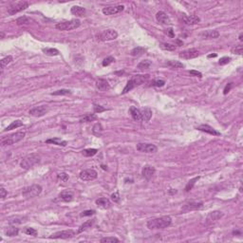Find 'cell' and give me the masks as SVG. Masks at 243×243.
I'll return each mask as SVG.
<instances>
[{
  "label": "cell",
  "instance_id": "db71d44e",
  "mask_svg": "<svg viewBox=\"0 0 243 243\" xmlns=\"http://www.w3.org/2000/svg\"><path fill=\"white\" fill-rule=\"evenodd\" d=\"M95 214V211L94 210H85L84 212H82L81 214V217H89V216H92Z\"/></svg>",
  "mask_w": 243,
  "mask_h": 243
},
{
  "label": "cell",
  "instance_id": "603a6c76",
  "mask_svg": "<svg viewBox=\"0 0 243 243\" xmlns=\"http://www.w3.org/2000/svg\"><path fill=\"white\" fill-rule=\"evenodd\" d=\"M96 88L101 91H106L110 89V85L105 79H99L96 82Z\"/></svg>",
  "mask_w": 243,
  "mask_h": 243
},
{
  "label": "cell",
  "instance_id": "7dc6e473",
  "mask_svg": "<svg viewBox=\"0 0 243 243\" xmlns=\"http://www.w3.org/2000/svg\"><path fill=\"white\" fill-rule=\"evenodd\" d=\"M114 61H115L114 57L109 56V57H106V59H104L103 63H102V65H103L104 67H107V66H109L110 64H112V63H113Z\"/></svg>",
  "mask_w": 243,
  "mask_h": 243
},
{
  "label": "cell",
  "instance_id": "f907efd6",
  "mask_svg": "<svg viewBox=\"0 0 243 243\" xmlns=\"http://www.w3.org/2000/svg\"><path fill=\"white\" fill-rule=\"evenodd\" d=\"M93 109H94V112H95V113H102V112L106 111V107L102 106L100 105H94L93 106Z\"/></svg>",
  "mask_w": 243,
  "mask_h": 243
},
{
  "label": "cell",
  "instance_id": "d4e9b609",
  "mask_svg": "<svg viewBox=\"0 0 243 243\" xmlns=\"http://www.w3.org/2000/svg\"><path fill=\"white\" fill-rule=\"evenodd\" d=\"M59 199L65 202L71 201L73 200V193L71 191H63L59 195Z\"/></svg>",
  "mask_w": 243,
  "mask_h": 243
},
{
  "label": "cell",
  "instance_id": "277c9868",
  "mask_svg": "<svg viewBox=\"0 0 243 243\" xmlns=\"http://www.w3.org/2000/svg\"><path fill=\"white\" fill-rule=\"evenodd\" d=\"M25 136H26V133L23 131L13 133V134H11L1 140V145L6 146V145H12L13 144H16L24 139Z\"/></svg>",
  "mask_w": 243,
  "mask_h": 243
},
{
  "label": "cell",
  "instance_id": "5b68a950",
  "mask_svg": "<svg viewBox=\"0 0 243 243\" xmlns=\"http://www.w3.org/2000/svg\"><path fill=\"white\" fill-rule=\"evenodd\" d=\"M42 190L43 189L41 185L33 184V185H30V186L24 188L22 191V195H23V197L26 199H33L40 195L42 193Z\"/></svg>",
  "mask_w": 243,
  "mask_h": 243
},
{
  "label": "cell",
  "instance_id": "836d02e7",
  "mask_svg": "<svg viewBox=\"0 0 243 243\" xmlns=\"http://www.w3.org/2000/svg\"><path fill=\"white\" fill-rule=\"evenodd\" d=\"M42 51L46 54V55H49V56L59 55V50L56 49H53V48H46V49H43Z\"/></svg>",
  "mask_w": 243,
  "mask_h": 243
},
{
  "label": "cell",
  "instance_id": "94428289",
  "mask_svg": "<svg viewBox=\"0 0 243 243\" xmlns=\"http://www.w3.org/2000/svg\"><path fill=\"white\" fill-rule=\"evenodd\" d=\"M176 193H177V190L176 189H170L169 190V194H171V195H174Z\"/></svg>",
  "mask_w": 243,
  "mask_h": 243
},
{
  "label": "cell",
  "instance_id": "e575fe53",
  "mask_svg": "<svg viewBox=\"0 0 243 243\" xmlns=\"http://www.w3.org/2000/svg\"><path fill=\"white\" fill-rule=\"evenodd\" d=\"M151 66H152L151 61H149V60H144V61H142L141 63H139V65L137 66V68L140 70H145V69L149 68Z\"/></svg>",
  "mask_w": 243,
  "mask_h": 243
},
{
  "label": "cell",
  "instance_id": "f5cc1de1",
  "mask_svg": "<svg viewBox=\"0 0 243 243\" xmlns=\"http://www.w3.org/2000/svg\"><path fill=\"white\" fill-rule=\"evenodd\" d=\"M57 178H58L59 181H61L63 182H66L68 179V175H67L66 173H61L57 176Z\"/></svg>",
  "mask_w": 243,
  "mask_h": 243
},
{
  "label": "cell",
  "instance_id": "30bf717a",
  "mask_svg": "<svg viewBox=\"0 0 243 243\" xmlns=\"http://www.w3.org/2000/svg\"><path fill=\"white\" fill-rule=\"evenodd\" d=\"M75 236V232L73 230H65V231H60L52 234L50 237V238H61V239H68L71 238Z\"/></svg>",
  "mask_w": 243,
  "mask_h": 243
},
{
  "label": "cell",
  "instance_id": "f1b7e54d",
  "mask_svg": "<svg viewBox=\"0 0 243 243\" xmlns=\"http://www.w3.org/2000/svg\"><path fill=\"white\" fill-rule=\"evenodd\" d=\"M94 222H95V219H90V220H88V221H85L84 224H82L80 227H79V229H78V233H83L84 231L85 230H88L89 228H91V227L93 226Z\"/></svg>",
  "mask_w": 243,
  "mask_h": 243
},
{
  "label": "cell",
  "instance_id": "6f0895ef",
  "mask_svg": "<svg viewBox=\"0 0 243 243\" xmlns=\"http://www.w3.org/2000/svg\"><path fill=\"white\" fill-rule=\"evenodd\" d=\"M232 87H233V83H230V84H228L225 87V89H224V90H223V93H224V95H226L227 93H228L230 90H231V89H232Z\"/></svg>",
  "mask_w": 243,
  "mask_h": 243
},
{
  "label": "cell",
  "instance_id": "7bdbcfd3",
  "mask_svg": "<svg viewBox=\"0 0 243 243\" xmlns=\"http://www.w3.org/2000/svg\"><path fill=\"white\" fill-rule=\"evenodd\" d=\"M12 61V56H11V55H9V56H7V57L3 58V59L1 60V69L3 70V69L6 68V66L9 65Z\"/></svg>",
  "mask_w": 243,
  "mask_h": 243
},
{
  "label": "cell",
  "instance_id": "680465c9",
  "mask_svg": "<svg viewBox=\"0 0 243 243\" xmlns=\"http://www.w3.org/2000/svg\"><path fill=\"white\" fill-rule=\"evenodd\" d=\"M189 73L192 74V75H195V76H199V77H201L202 76V74L200 71H197V70H190Z\"/></svg>",
  "mask_w": 243,
  "mask_h": 243
},
{
  "label": "cell",
  "instance_id": "7a4b0ae2",
  "mask_svg": "<svg viewBox=\"0 0 243 243\" xmlns=\"http://www.w3.org/2000/svg\"><path fill=\"white\" fill-rule=\"evenodd\" d=\"M41 161V156L37 154V153H31L30 155H27L25 158H23V160L20 162V166L24 169H30L33 166H34L35 164L39 163Z\"/></svg>",
  "mask_w": 243,
  "mask_h": 243
},
{
  "label": "cell",
  "instance_id": "681fc988",
  "mask_svg": "<svg viewBox=\"0 0 243 243\" xmlns=\"http://www.w3.org/2000/svg\"><path fill=\"white\" fill-rule=\"evenodd\" d=\"M230 62H231V58H230V57H228V56H224V57H221L220 59H219L218 64L220 65V66H224V65L229 64Z\"/></svg>",
  "mask_w": 243,
  "mask_h": 243
},
{
  "label": "cell",
  "instance_id": "8fae6325",
  "mask_svg": "<svg viewBox=\"0 0 243 243\" xmlns=\"http://www.w3.org/2000/svg\"><path fill=\"white\" fill-rule=\"evenodd\" d=\"M137 150L140 152H144V153H156L158 151V148L155 144H144V143H141L138 144L137 146Z\"/></svg>",
  "mask_w": 243,
  "mask_h": 243
},
{
  "label": "cell",
  "instance_id": "5bb4252c",
  "mask_svg": "<svg viewBox=\"0 0 243 243\" xmlns=\"http://www.w3.org/2000/svg\"><path fill=\"white\" fill-rule=\"evenodd\" d=\"M223 217V213L220 212V211H213V212H210L205 219V223L207 225L213 224L214 222H216L218 219H220Z\"/></svg>",
  "mask_w": 243,
  "mask_h": 243
},
{
  "label": "cell",
  "instance_id": "ba28073f",
  "mask_svg": "<svg viewBox=\"0 0 243 243\" xmlns=\"http://www.w3.org/2000/svg\"><path fill=\"white\" fill-rule=\"evenodd\" d=\"M117 37H118V33H117L115 30H112V29L103 30L102 33H100L97 35V38L99 39V40L103 41V42L115 40V39H117Z\"/></svg>",
  "mask_w": 243,
  "mask_h": 243
},
{
  "label": "cell",
  "instance_id": "816d5d0a",
  "mask_svg": "<svg viewBox=\"0 0 243 243\" xmlns=\"http://www.w3.org/2000/svg\"><path fill=\"white\" fill-rule=\"evenodd\" d=\"M164 85H165V81L164 80H155L152 84V85L157 87V88H161Z\"/></svg>",
  "mask_w": 243,
  "mask_h": 243
},
{
  "label": "cell",
  "instance_id": "9f6ffc18",
  "mask_svg": "<svg viewBox=\"0 0 243 243\" xmlns=\"http://www.w3.org/2000/svg\"><path fill=\"white\" fill-rule=\"evenodd\" d=\"M7 195H8L7 190L5 189L4 187H1V189H0V197H1V199L4 200L7 197Z\"/></svg>",
  "mask_w": 243,
  "mask_h": 243
},
{
  "label": "cell",
  "instance_id": "60d3db41",
  "mask_svg": "<svg viewBox=\"0 0 243 243\" xmlns=\"http://www.w3.org/2000/svg\"><path fill=\"white\" fill-rule=\"evenodd\" d=\"M71 94V91L69 89H59V90H56L51 93V95H54V96H61V95H70Z\"/></svg>",
  "mask_w": 243,
  "mask_h": 243
},
{
  "label": "cell",
  "instance_id": "bcb514c9",
  "mask_svg": "<svg viewBox=\"0 0 243 243\" xmlns=\"http://www.w3.org/2000/svg\"><path fill=\"white\" fill-rule=\"evenodd\" d=\"M24 233L29 234V236H37V231L33 228H30V227H26V228L24 229Z\"/></svg>",
  "mask_w": 243,
  "mask_h": 243
},
{
  "label": "cell",
  "instance_id": "3957f363",
  "mask_svg": "<svg viewBox=\"0 0 243 243\" xmlns=\"http://www.w3.org/2000/svg\"><path fill=\"white\" fill-rule=\"evenodd\" d=\"M148 78V75H136L132 78V79H130L127 85L124 87L122 94H125V93H127L129 92L130 90H132L133 89H135L137 85H142L146 79Z\"/></svg>",
  "mask_w": 243,
  "mask_h": 243
},
{
  "label": "cell",
  "instance_id": "91938a15",
  "mask_svg": "<svg viewBox=\"0 0 243 243\" xmlns=\"http://www.w3.org/2000/svg\"><path fill=\"white\" fill-rule=\"evenodd\" d=\"M167 34L170 36V37H174V33H173V29L170 28L167 31Z\"/></svg>",
  "mask_w": 243,
  "mask_h": 243
},
{
  "label": "cell",
  "instance_id": "f35d334b",
  "mask_svg": "<svg viewBox=\"0 0 243 243\" xmlns=\"http://www.w3.org/2000/svg\"><path fill=\"white\" fill-rule=\"evenodd\" d=\"M16 24L18 26H27L30 24V19L27 16H25V15H23V16H20L19 18H17Z\"/></svg>",
  "mask_w": 243,
  "mask_h": 243
},
{
  "label": "cell",
  "instance_id": "484cf974",
  "mask_svg": "<svg viewBox=\"0 0 243 243\" xmlns=\"http://www.w3.org/2000/svg\"><path fill=\"white\" fill-rule=\"evenodd\" d=\"M72 14L76 15V16H84L85 13V9L80 6H73L71 9H70Z\"/></svg>",
  "mask_w": 243,
  "mask_h": 243
},
{
  "label": "cell",
  "instance_id": "cb8c5ba5",
  "mask_svg": "<svg viewBox=\"0 0 243 243\" xmlns=\"http://www.w3.org/2000/svg\"><path fill=\"white\" fill-rule=\"evenodd\" d=\"M95 203H96L97 206H99L100 208H103V209H107L111 205L110 200L106 198H100V199L96 200Z\"/></svg>",
  "mask_w": 243,
  "mask_h": 243
},
{
  "label": "cell",
  "instance_id": "74e56055",
  "mask_svg": "<svg viewBox=\"0 0 243 243\" xmlns=\"http://www.w3.org/2000/svg\"><path fill=\"white\" fill-rule=\"evenodd\" d=\"M160 48L163 50H169V51H172V50H176V46L173 45V44H169V43H160Z\"/></svg>",
  "mask_w": 243,
  "mask_h": 243
},
{
  "label": "cell",
  "instance_id": "be15d7a7",
  "mask_svg": "<svg viewBox=\"0 0 243 243\" xmlns=\"http://www.w3.org/2000/svg\"><path fill=\"white\" fill-rule=\"evenodd\" d=\"M239 40H240V41H242V40H243V38H242V33L239 35Z\"/></svg>",
  "mask_w": 243,
  "mask_h": 243
},
{
  "label": "cell",
  "instance_id": "7c38bea8",
  "mask_svg": "<svg viewBox=\"0 0 243 243\" xmlns=\"http://www.w3.org/2000/svg\"><path fill=\"white\" fill-rule=\"evenodd\" d=\"M200 55V51L197 50V49H189V50H182L179 52V56L182 58V59H185V60H189V59H193V58H196Z\"/></svg>",
  "mask_w": 243,
  "mask_h": 243
},
{
  "label": "cell",
  "instance_id": "4fadbf2b",
  "mask_svg": "<svg viewBox=\"0 0 243 243\" xmlns=\"http://www.w3.org/2000/svg\"><path fill=\"white\" fill-rule=\"evenodd\" d=\"M49 107L48 106H34L29 111L30 115L33 117H42L46 113H48Z\"/></svg>",
  "mask_w": 243,
  "mask_h": 243
},
{
  "label": "cell",
  "instance_id": "7402d4cb",
  "mask_svg": "<svg viewBox=\"0 0 243 243\" xmlns=\"http://www.w3.org/2000/svg\"><path fill=\"white\" fill-rule=\"evenodd\" d=\"M129 113L131 115V117L133 118V120L136 122H143V117H142V112L139 108H137L136 106H131L129 108Z\"/></svg>",
  "mask_w": 243,
  "mask_h": 243
},
{
  "label": "cell",
  "instance_id": "8992f818",
  "mask_svg": "<svg viewBox=\"0 0 243 243\" xmlns=\"http://www.w3.org/2000/svg\"><path fill=\"white\" fill-rule=\"evenodd\" d=\"M81 26V22L78 19H73L70 21L60 22L55 25V28L59 30H72Z\"/></svg>",
  "mask_w": 243,
  "mask_h": 243
},
{
  "label": "cell",
  "instance_id": "83f0119b",
  "mask_svg": "<svg viewBox=\"0 0 243 243\" xmlns=\"http://www.w3.org/2000/svg\"><path fill=\"white\" fill-rule=\"evenodd\" d=\"M141 112H142L143 122H148V121H149V120L151 119V117H152V111H151V109H150V108L144 107V108L142 109V110H141Z\"/></svg>",
  "mask_w": 243,
  "mask_h": 243
},
{
  "label": "cell",
  "instance_id": "ffe728a7",
  "mask_svg": "<svg viewBox=\"0 0 243 243\" xmlns=\"http://www.w3.org/2000/svg\"><path fill=\"white\" fill-rule=\"evenodd\" d=\"M197 129H199L200 131H202V132L208 133V134L213 135V136H219V135H220V132H218L217 130H216L215 128H213L212 127H210V125H208V124H201Z\"/></svg>",
  "mask_w": 243,
  "mask_h": 243
},
{
  "label": "cell",
  "instance_id": "f546056e",
  "mask_svg": "<svg viewBox=\"0 0 243 243\" xmlns=\"http://www.w3.org/2000/svg\"><path fill=\"white\" fill-rule=\"evenodd\" d=\"M18 233H19V229L16 228V227H9L6 231H5V234H6V236L8 237H16L18 236Z\"/></svg>",
  "mask_w": 243,
  "mask_h": 243
},
{
  "label": "cell",
  "instance_id": "d590c367",
  "mask_svg": "<svg viewBox=\"0 0 243 243\" xmlns=\"http://www.w3.org/2000/svg\"><path fill=\"white\" fill-rule=\"evenodd\" d=\"M92 133L97 137H100L102 135V133H103V127H102V124L100 123L94 124V127L92 128Z\"/></svg>",
  "mask_w": 243,
  "mask_h": 243
},
{
  "label": "cell",
  "instance_id": "ac0fdd59",
  "mask_svg": "<svg viewBox=\"0 0 243 243\" xmlns=\"http://www.w3.org/2000/svg\"><path fill=\"white\" fill-rule=\"evenodd\" d=\"M200 36L202 39H216L219 36V33L216 30H208L200 33Z\"/></svg>",
  "mask_w": 243,
  "mask_h": 243
},
{
  "label": "cell",
  "instance_id": "11a10c76",
  "mask_svg": "<svg viewBox=\"0 0 243 243\" xmlns=\"http://www.w3.org/2000/svg\"><path fill=\"white\" fill-rule=\"evenodd\" d=\"M111 200H112L114 202H119V200H120L119 193H118V192H116V193L112 194V195H111Z\"/></svg>",
  "mask_w": 243,
  "mask_h": 243
},
{
  "label": "cell",
  "instance_id": "4dcf8cb0",
  "mask_svg": "<svg viewBox=\"0 0 243 243\" xmlns=\"http://www.w3.org/2000/svg\"><path fill=\"white\" fill-rule=\"evenodd\" d=\"M166 66H168L170 68H173V69L182 68L184 67L182 63L179 62V61H168V62H166Z\"/></svg>",
  "mask_w": 243,
  "mask_h": 243
},
{
  "label": "cell",
  "instance_id": "b9f144b4",
  "mask_svg": "<svg viewBox=\"0 0 243 243\" xmlns=\"http://www.w3.org/2000/svg\"><path fill=\"white\" fill-rule=\"evenodd\" d=\"M199 179H200V177H196V178L190 179V181L188 182V183L186 184V186H185V191H186V192L190 191V190L192 189V188H193V186L195 185L196 182H198Z\"/></svg>",
  "mask_w": 243,
  "mask_h": 243
},
{
  "label": "cell",
  "instance_id": "6125c7cd",
  "mask_svg": "<svg viewBox=\"0 0 243 243\" xmlns=\"http://www.w3.org/2000/svg\"><path fill=\"white\" fill-rule=\"evenodd\" d=\"M212 57H217V54H210V55H208V58H212Z\"/></svg>",
  "mask_w": 243,
  "mask_h": 243
},
{
  "label": "cell",
  "instance_id": "1f68e13d",
  "mask_svg": "<svg viewBox=\"0 0 243 243\" xmlns=\"http://www.w3.org/2000/svg\"><path fill=\"white\" fill-rule=\"evenodd\" d=\"M23 125V123L19 120H16V121H13L10 125H8V127L4 129V132L6 131H10V130H12V129H15V128H18L20 127Z\"/></svg>",
  "mask_w": 243,
  "mask_h": 243
},
{
  "label": "cell",
  "instance_id": "ee69618b",
  "mask_svg": "<svg viewBox=\"0 0 243 243\" xmlns=\"http://www.w3.org/2000/svg\"><path fill=\"white\" fill-rule=\"evenodd\" d=\"M102 243H113V242H120V240L117 238H114V237H107V238H104L100 240Z\"/></svg>",
  "mask_w": 243,
  "mask_h": 243
},
{
  "label": "cell",
  "instance_id": "9c48e42d",
  "mask_svg": "<svg viewBox=\"0 0 243 243\" xmlns=\"http://www.w3.org/2000/svg\"><path fill=\"white\" fill-rule=\"evenodd\" d=\"M79 177L82 181L89 182V181H94L95 179H97L98 173H97V171L94 169H85L81 172Z\"/></svg>",
  "mask_w": 243,
  "mask_h": 243
},
{
  "label": "cell",
  "instance_id": "ab89813d",
  "mask_svg": "<svg viewBox=\"0 0 243 243\" xmlns=\"http://www.w3.org/2000/svg\"><path fill=\"white\" fill-rule=\"evenodd\" d=\"M98 152L97 149L95 148H88V149H85L82 151V154L85 156V157H92L94 155H96Z\"/></svg>",
  "mask_w": 243,
  "mask_h": 243
},
{
  "label": "cell",
  "instance_id": "6da1fadb",
  "mask_svg": "<svg viewBox=\"0 0 243 243\" xmlns=\"http://www.w3.org/2000/svg\"><path fill=\"white\" fill-rule=\"evenodd\" d=\"M172 223V218L169 216H163L161 217L151 218L146 222V226L150 230L164 229L169 227Z\"/></svg>",
  "mask_w": 243,
  "mask_h": 243
},
{
  "label": "cell",
  "instance_id": "f6af8a7d",
  "mask_svg": "<svg viewBox=\"0 0 243 243\" xmlns=\"http://www.w3.org/2000/svg\"><path fill=\"white\" fill-rule=\"evenodd\" d=\"M242 50H243V47H242L241 45H238V46L234 47V48L231 50L232 53H234V54H238V55H241V54H242Z\"/></svg>",
  "mask_w": 243,
  "mask_h": 243
},
{
  "label": "cell",
  "instance_id": "52a82bcc",
  "mask_svg": "<svg viewBox=\"0 0 243 243\" xmlns=\"http://www.w3.org/2000/svg\"><path fill=\"white\" fill-rule=\"evenodd\" d=\"M28 7H29V2H27V1H16V2L12 3L9 7H8L7 11H8V13L9 14L13 15V14L17 13L19 12L26 10Z\"/></svg>",
  "mask_w": 243,
  "mask_h": 243
},
{
  "label": "cell",
  "instance_id": "9a60e30c",
  "mask_svg": "<svg viewBox=\"0 0 243 243\" xmlns=\"http://www.w3.org/2000/svg\"><path fill=\"white\" fill-rule=\"evenodd\" d=\"M203 203L201 201L197 202V201H190L187 202L182 206V210L183 212H190V211H195V210H200V208H202Z\"/></svg>",
  "mask_w": 243,
  "mask_h": 243
},
{
  "label": "cell",
  "instance_id": "2e32d148",
  "mask_svg": "<svg viewBox=\"0 0 243 243\" xmlns=\"http://www.w3.org/2000/svg\"><path fill=\"white\" fill-rule=\"evenodd\" d=\"M124 7L123 5H118V6H110V7H106L103 9V13L106 15H113L120 13L123 12Z\"/></svg>",
  "mask_w": 243,
  "mask_h": 243
},
{
  "label": "cell",
  "instance_id": "d6986e66",
  "mask_svg": "<svg viewBox=\"0 0 243 243\" xmlns=\"http://www.w3.org/2000/svg\"><path fill=\"white\" fill-rule=\"evenodd\" d=\"M182 21L186 25H196L200 22V18L197 15H182Z\"/></svg>",
  "mask_w": 243,
  "mask_h": 243
},
{
  "label": "cell",
  "instance_id": "8d00e7d4",
  "mask_svg": "<svg viewBox=\"0 0 243 243\" xmlns=\"http://www.w3.org/2000/svg\"><path fill=\"white\" fill-rule=\"evenodd\" d=\"M95 120H97V116L95 114H87L80 119V123H89Z\"/></svg>",
  "mask_w": 243,
  "mask_h": 243
},
{
  "label": "cell",
  "instance_id": "c3c4849f",
  "mask_svg": "<svg viewBox=\"0 0 243 243\" xmlns=\"http://www.w3.org/2000/svg\"><path fill=\"white\" fill-rule=\"evenodd\" d=\"M23 217H12V218H10L9 219V222L11 223V224H15V223H22L23 221Z\"/></svg>",
  "mask_w": 243,
  "mask_h": 243
},
{
  "label": "cell",
  "instance_id": "44dd1931",
  "mask_svg": "<svg viewBox=\"0 0 243 243\" xmlns=\"http://www.w3.org/2000/svg\"><path fill=\"white\" fill-rule=\"evenodd\" d=\"M155 172H156L155 167L151 165H145L142 170V175L144 179H147V181H149V179H152V177L155 175Z\"/></svg>",
  "mask_w": 243,
  "mask_h": 243
},
{
  "label": "cell",
  "instance_id": "e0dca14e",
  "mask_svg": "<svg viewBox=\"0 0 243 243\" xmlns=\"http://www.w3.org/2000/svg\"><path fill=\"white\" fill-rule=\"evenodd\" d=\"M156 19H157V21H158L159 23H161V24H162V25H171V20H170L168 15L164 12L161 11L159 12H157Z\"/></svg>",
  "mask_w": 243,
  "mask_h": 243
},
{
  "label": "cell",
  "instance_id": "4316f807",
  "mask_svg": "<svg viewBox=\"0 0 243 243\" xmlns=\"http://www.w3.org/2000/svg\"><path fill=\"white\" fill-rule=\"evenodd\" d=\"M47 144H56L58 146H66L68 144L67 141L61 140L59 138H52V139H49L46 141Z\"/></svg>",
  "mask_w": 243,
  "mask_h": 243
},
{
  "label": "cell",
  "instance_id": "d6a6232c",
  "mask_svg": "<svg viewBox=\"0 0 243 243\" xmlns=\"http://www.w3.org/2000/svg\"><path fill=\"white\" fill-rule=\"evenodd\" d=\"M145 51L146 50L144 47H136V48H134L130 51V54L132 56H140V55H142V54H144Z\"/></svg>",
  "mask_w": 243,
  "mask_h": 243
}]
</instances>
